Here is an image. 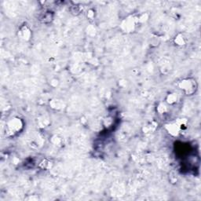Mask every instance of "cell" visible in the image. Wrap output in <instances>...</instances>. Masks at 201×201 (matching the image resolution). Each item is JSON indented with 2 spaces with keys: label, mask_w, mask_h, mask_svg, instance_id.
Returning <instances> with one entry per match:
<instances>
[{
  "label": "cell",
  "mask_w": 201,
  "mask_h": 201,
  "mask_svg": "<svg viewBox=\"0 0 201 201\" xmlns=\"http://www.w3.org/2000/svg\"><path fill=\"white\" fill-rule=\"evenodd\" d=\"M182 87L184 89L185 91H187V93H191L194 92V84L193 82L189 81V85H188V80L183 81L182 83Z\"/></svg>",
  "instance_id": "1"
},
{
  "label": "cell",
  "mask_w": 201,
  "mask_h": 201,
  "mask_svg": "<svg viewBox=\"0 0 201 201\" xmlns=\"http://www.w3.org/2000/svg\"><path fill=\"white\" fill-rule=\"evenodd\" d=\"M9 128H10V130L11 132H13V131H15V130H17L18 129H20V125L18 124V120H13L12 122L9 124Z\"/></svg>",
  "instance_id": "2"
}]
</instances>
